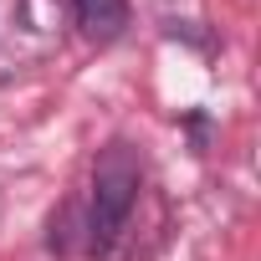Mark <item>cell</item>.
I'll list each match as a JSON object with an SVG mask.
<instances>
[{
	"label": "cell",
	"instance_id": "cell-2",
	"mask_svg": "<svg viewBox=\"0 0 261 261\" xmlns=\"http://www.w3.org/2000/svg\"><path fill=\"white\" fill-rule=\"evenodd\" d=\"M77 6V26L92 41H118L128 31V0H72Z\"/></svg>",
	"mask_w": 261,
	"mask_h": 261
},
{
	"label": "cell",
	"instance_id": "cell-1",
	"mask_svg": "<svg viewBox=\"0 0 261 261\" xmlns=\"http://www.w3.org/2000/svg\"><path fill=\"white\" fill-rule=\"evenodd\" d=\"M134 205H139V164L123 144H113L92 169V205H87V251L92 256L113 251Z\"/></svg>",
	"mask_w": 261,
	"mask_h": 261
}]
</instances>
